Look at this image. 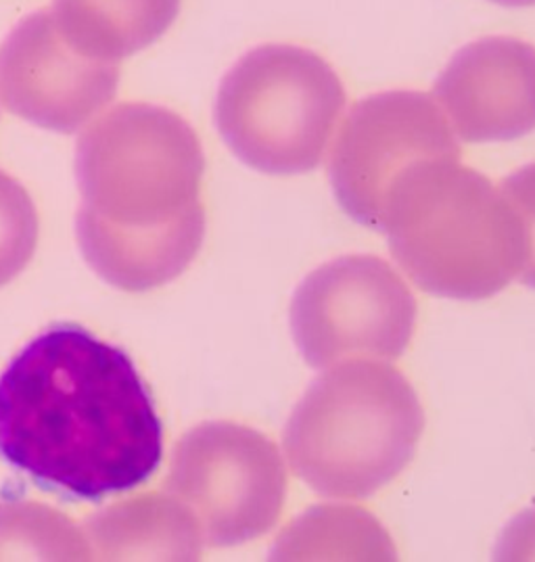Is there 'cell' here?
Masks as SVG:
<instances>
[{
  "label": "cell",
  "mask_w": 535,
  "mask_h": 562,
  "mask_svg": "<svg viewBox=\"0 0 535 562\" xmlns=\"http://www.w3.org/2000/svg\"><path fill=\"white\" fill-rule=\"evenodd\" d=\"M0 456L44 490L97 502L155 475L164 425L124 349L55 325L0 374Z\"/></svg>",
  "instance_id": "1"
},
{
  "label": "cell",
  "mask_w": 535,
  "mask_h": 562,
  "mask_svg": "<svg viewBox=\"0 0 535 562\" xmlns=\"http://www.w3.org/2000/svg\"><path fill=\"white\" fill-rule=\"evenodd\" d=\"M205 155L171 109L122 103L80 136L76 235L85 256L193 263L205 238Z\"/></svg>",
  "instance_id": "2"
},
{
  "label": "cell",
  "mask_w": 535,
  "mask_h": 562,
  "mask_svg": "<svg viewBox=\"0 0 535 562\" xmlns=\"http://www.w3.org/2000/svg\"><path fill=\"white\" fill-rule=\"evenodd\" d=\"M383 233L393 258L423 291L477 302L500 293L523 266V233L490 178L437 159L391 196Z\"/></svg>",
  "instance_id": "3"
},
{
  "label": "cell",
  "mask_w": 535,
  "mask_h": 562,
  "mask_svg": "<svg viewBox=\"0 0 535 562\" xmlns=\"http://www.w3.org/2000/svg\"><path fill=\"white\" fill-rule=\"evenodd\" d=\"M425 412L406 376L379 360H349L319 376L285 427L291 469L316 494L370 497L406 469Z\"/></svg>",
  "instance_id": "4"
},
{
  "label": "cell",
  "mask_w": 535,
  "mask_h": 562,
  "mask_svg": "<svg viewBox=\"0 0 535 562\" xmlns=\"http://www.w3.org/2000/svg\"><path fill=\"white\" fill-rule=\"evenodd\" d=\"M333 66L298 44H261L224 76L215 126L236 157L257 172L316 170L345 109Z\"/></svg>",
  "instance_id": "5"
},
{
  "label": "cell",
  "mask_w": 535,
  "mask_h": 562,
  "mask_svg": "<svg viewBox=\"0 0 535 562\" xmlns=\"http://www.w3.org/2000/svg\"><path fill=\"white\" fill-rule=\"evenodd\" d=\"M168 492L191 513L203 543L229 548L277 525L287 471L266 435L235 423H205L176 446Z\"/></svg>",
  "instance_id": "6"
},
{
  "label": "cell",
  "mask_w": 535,
  "mask_h": 562,
  "mask_svg": "<svg viewBox=\"0 0 535 562\" xmlns=\"http://www.w3.org/2000/svg\"><path fill=\"white\" fill-rule=\"evenodd\" d=\"M416 316L412 291L387 261L345 256L301 282L291 303V330L310 367L331 368L400 358Z\"/></svg>",
  "instance_id": "7"
},
{
  "label": "cell",
  "mask_w": 535,
  "mask_h": 562,
  "mask_svg": "<svg viewBox=\"0 0 535 562\" xmlns=\"http://www.w3.org/2000/svg\"><path fill=\"white\" fill-rule=\"evenodd\" d=\"M437 159H460L437 101L416 90L379 92L352 109L343 124L331 159L333 193L354 222L383 231L398 187Z\"/></svg>",
  "instance_id": "8"
},
{
  "label": "cell",
  "mask_w": 535,
  "mask_h": 562,
  "mask_svg": "<svg viewBox=\"0 0 535 562\" xmlns=\"http://www.w3.org/2000/svg\"><path fill=\"white\" fill-rule=\"evenodd\" d=\"M120 87V64L88 57L43 9L18 23L0 44V101L44 131L74 134Z\"/></svg>",
  "instance_id": "9"
},
{
  "label": "cell",
  "mask_w": 535,
  "mask_h": 562,
  "mask_svg": "<svg viewBox=\"0 0 535 562\" xmlns=\"http://www.w3.org/2000/svg\"><path fill=\"white\" fill-rule=\"evenodd\" d=\"M435 101L467 143H504L535 131V46L490 36L462 46L435 85Z\"/></svg>",
  "instance_id": "10"
},
{
  "label": "cell",
  "mask_w": 535,
  "mask_h": 562,
  "mask_svg": "<svg viewBox=\"0 0 535 562\" xmlns=\"http://www.w3.org/2000/svg\"><path fill=\"white\" fill-rule=\"evenodd\" d=\"M86 538L103 561H197L203 548L191 513L171 494L109 506L88 520Z\"/></svg>",
  "instance_id": "11"
},
{
  "label": "cell",
  "mask_w": 535,
  "mask_h": 562,
  "mask_svg": "<svg viewBox=\"0 0 535 562\" xmlns=\"http://www.w3.org/2000/svg\"><path fill=\"white\" fill-rule=\"evenodd\" d=\"M182 0H53L65 38L88 57L120 64L161 41Z\"/></svg>",
  "instance_id": "12"
},
{
  "label": "cell",
  "mask_w": 535,
  "mask_h": 562,
  "mask_svg": "<svg viewBox=\"0 0 535 562\" xmlns=\"http://www.w3.org/2000/svg\"><path fill=\"white\" fill-rule=\"evenodd\" d=\"M90 561L92 546L71 520L36 502H0V561Z\"/></svg>",
  "instance_id": "13"
},
{
  "label": "cell",
  "mask_w": 535,
  "mask_h": 562,
  "mask_svg": "<svg viewBox=\"0 0 535 562\" xmlns=\"http://www.w3.org/2000/svg\"><path fill=\"white\" fill-rule=\"evenodd\" d=\"M41 233L34 199L18 178L0 170V286L30 263Z\"/></svg>",
  "instance_id": "14"
},
{
  "label": "cell",
  "mask_w": 535,
  "mask_h": 562,
  "mask_svg": "<svg viewBox=\"0 0 535 562\" xmlns=\"http://www.w3.org/2000/svg\"><path fill=\"white\" fill-rule=\"evenodd\" d=\"M500 191L511 203L523 233V266L519 279L535 289V164L504 178Z\"/></svg>",
  "instance_id": "15"
},
{
  "label": "cell",
  "mask_w": 535,
  "mask_h": 562,
  "mask_svg": "<svg viewBox=\"0 0 535 562\" xmlns=\"http://www.w3.org/2000/svg\"><path fill=\"white\" fill-rule=\"evenodd\" d=\"M502 7H535V0H490Z\"/></svg>",
  "instance_id": "16"
}]
</instances>
